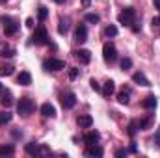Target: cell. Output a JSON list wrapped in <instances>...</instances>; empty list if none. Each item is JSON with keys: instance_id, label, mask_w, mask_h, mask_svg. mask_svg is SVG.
Here are the masks:
<instances>
[{"instance_id": "1", "label": "cell", "mask_w": 160, "mask_h": 158, "mask_svg": "<svg viewBox=\"0 0 160 158\" xmlns=\"http://www.w3.org/2000/svg\"><path fill=\"white\" fill-rule=\"evenodd\" d=\"M34 110H36V104H34V101L28 99V97H22V99L17 102V112H19L21 117H28Z\"/></svg>"}, {"instance_id": "2", "label": "cell", "mask_w": 160, "mask_h": 158, "mask_svg": "<svg viewBox=\"0 0 160 158\" xmlns=\"http://www.w3.org/2000/svg\"><path fill=\"white\" fill-rule=\"evenodd\" d=\"M102 58H104L106 63H114L118 60V50H116L114 43H104V47H102Z\"/></svg>"}, {"instance_id": "3", "label": "cell", "mask_w": 160, "mask_h": 158, "mask_svg": "<svg viewBox=\"0 0 160 158\" xmlns=\"http://www.w3.org/2000/svg\"><path fill=\"white\" fill-rule=\"evenodd\" d=\"M134 17H136L134 7H125L119 15H118V21H119L121 24H125V26H130L134 22Z\"/></svg>"}, {"instance_id": "4", "label": "cell", "mask_w": 160, "mask_h": 158, "mask_svg": "<svg viewBox=\"0 0 160 158\" xmlns=\"http://www.w3.org/2000/svg\"><path fill=\"white\" fill-rule=\"evenodd\" d=\"M43 69L45 71H62V69H65V62L58 60V58H50V60L43 62Z\"/></svg>"}, {"instance_id": "5", "label": "cell", "mask_w": 160, "mask_h": 158, "mask_svg": "<svg viewBox=\"0 0 160 158\" xmlns=\"http://www.w3.org/2000/svg\"><path fill=\"white\" fill-rule=\"evenodd\" d=\"M32 43L34 45H50V39H48V34H47V30L39 26L36 32H34V36H32Z\"/></svg>"}, {"instance_id": "6", "label": "cell", "mask_w": 160, "mask_h": 158, "mask_svg": "<svg viewBox=\"0 0 160 158\" xmlns=\"http://www.w3.org/2000/svg\"><path fill=\"white\" fill-rule=\"evenodd\" d=\"M0 22L4 24V34H6V36H13V34H17L19 24H17L15 21H11L9 17H2V19H0Z\"/></svg>"}, {"instance_id": "7", "label": "cell", "mask_w": 160, "mask_h": 158, "mask_svg": "<svg viewBox=\"0 0 160 158\" xmlns=\"http://www.w3.org/2000/svg\"><path fill=\"white\" fill-rule=\"evenodd\" d=\"M75 104H77V95H75V93H65V95H62V106H63L65 110L75 108Z\"/></svg>"}, {"instance_id": "8", "label": "cell", "mask_w": 160, "mask_h": 158, "mask_svg": "<svg viewBox=\"0 0 160 158\" xmlns=\"http://www.w3.org/2000/svg\"><path fill=\"white\" fill-rule=\"evenodd\" d=\"M75 56H77V60H78L82 65H88V63L91 62V52H89L88 48H80V50H77Z\"/></svg>"}, {"instance_id": "9", "label": "cell", "mask_w": 160, "mask_h": 158, "mask_svg": "<svg viewBox=\"0 0 160 158\" xmlns=\"http://www.w3.org/2000/svg\"><path fill=\"white\" fill-rule=\"evenodd\" d=\"M104 155V151H102V147L101 145H97V143H93V145H88V149H86V156L89 158H99Z\"/></svg>"}, {"instance_id": "10", "label": "cell", "mask_w": 160, "mask_h": 158, "mask_svg": "<svg viewBox=\"0 0 160 158\" xmlns=\"http://www.w3.org/2000/svg\"><path fill=\"white\" fill-rule=\"evenodd\" d=\"M75 41H77V43H84V41H88V28H86V24H78V26H77Z\"/></svg>"}, {"instance_id": "11", "label": "cell", "mask_w": 160, "mask_h": 158, "mask_svg": "<svg viewBox=\"0 0 160 158\" xmlns=\"http://www.w3.org/2000/svg\"><path fill=\"white\" fill-rule=\"evenodd\" d=\"M17 54V50L13 47H9L8 43H0V58H13Z\"/></svg>"}, {"instance_id": "12", "label": "cell", "mask_w": 160, "mask_h": 158, "mask_svg": "<svg viewBox=\"0 0 160 158\" xmlns=\"http://www.w3.org/2000/svg\"><path fill=\"white\" fill-rule=\"evenodd\" d=\"M77 125H78L80 128H89V126L93 125V117L88 116V114H82V116L77 117Z\"/></svg>"}, {"instance_id": "13", "label": "cell", "mask_w": 160, "mask_h": 158, "mask_svg": "<svg viewBox=\"0 0 160 158\" xmlns=\"http://www.w3.org/2000/svg\"><path fill=\"white\" fill-rule=\"evenodd\" d=\"M99 138H101V136H99V132H97V130H91V132H86L82 140H84V143H86V145H93V143H97V141H99Z\"/></svg>"}, {"instance_id": "14", "label": "cell", "mask_w": 160, "mask_h": 158, "mask_svg": "<svg viewBox=\"0 0 160 158\" xmlns=\"http://www.w3.org/2000/svg\"><path fill=\"white\" fill-rule=\"evenodd\" d=\"M104 97H112L114 93H116V82L114 80H108V82H104V86H102V91H101Z\"/></svg>"}, {"instance_id": "15", "label": "cell", "mask_w": 160, "mask_h": 158, "mask_svg": "<svg viewBox=\"0 0 160 158\" xmlns=\"http://www.w3.org/2000/svg\"><path fill=\"white\" fill-rule=\"evenodd\" d=\"M41 116L43 117H56V108L50 104V102H45L41 106Z\"/></svg>"}, {"instance_id": "16", "label": "cell", "mask_w": 160, "mask_h": 158, "mask_svg": "<svg viewBox=\"0 0 160 158\" xmlns=\"http://www.w3.org/2000/svg\"><path fill=\"white\" fill-rule=\"evenodd\" d=\"M157 102H158L157 97H155V95H149V97H145V99L142 101V106H143L145 110H155V108H157Z\"/></svg>"}, {"instance_id": "17", "label": "cell", "mask_w": 160, "mask_h": 158, "mask_svg": "<svg viewBox=\"0 0 160 158\" xmlns=\"http://www.w3.org/2000/svg\"><path fill=\"white\" fill-rule=\"evenodd\" d=\"M132 82H134V84H140V86H145V87L151 86V82L147 80V77H145L143 73H134V75H132Z\"/></svg>"}, {"instance_id": "18", "label": "cell", "mask_w": 160, "mask_h": 158, "mask_svg": "<svg viewBox=\"0 0 160 158\" xmlns=\"http://www.w3.org/2000/svg\"><path fill=\"white\" fill-rule=\"evenodd\" d=\"M17 82H19L21 86H30V84H32V75H30L28 71H21L19 77H17Z\"/></svg>"}, {"instance_id": "19", "label": "cell", "mask_w": 160, "mask_h": 158, "mask_svg": "<svg viewBox=\"0 0 160 158\" xmlns=\"http://www.w3.org/2000/svg\"><path fill=\"white\" fill-rule=\"evenodd\" d=\"M69 28H71V19H69V17H65V19H60V26H58V32H60L62 36H65V34L69 32Z\"/></svg>"}, {"instance_id": "20", "label": "cell", "mask_w": 160, "mask_h": 158, "mask_svg": "<svg viewBox=\"0 0 160 158\" xmlns=\"http://www.w3.org/2000/svg\"><path fill=\"white\" fill-rule=\"evenodd\" d=\"M128 101H130V89L128 87H123V91L118 93V102L119 104H128Z\"/></svg>"}, {"instance_id": "21", "label": "cell", "mask_w": 160, "mask_h": 158, "mask_svg": "<svg viewBox=\"0 0 160 158\" xmlns=\"http://www.w3.org/2000/svg\"><path fill=\"white\" fill-rule=\"evenodd\" d=\"M15 153V147L11 143H6V145H0V158L4 156H11Z\"/></svg>"}, {"instance_id": "22", "label": "cell", "mask_w": 160, "mask_h": 158, "mask_svg": "<svg viewBox=\"0 0 160 158\" xmlns=\"http://www.w3.org/2000/svg\"><path fill=\"white\" fill-rule=\"evenodd\" d=\"M0 104H2V106H6V108H8V106H11V104H13V95H11L9 91H2Z\"/></svg>"}, {"instance_id": "23", "label": "cell", "mask_w": 160, "mask_h": 158, "mask_svg": "<svg viewBox=\"0 0 160 158\" xmlns=\"http://www.w3.org/2000/svg\"><path fill=\"white\" fill-rule=\"evenodd\" d=\"M24 151H26L30 156H38V151H39V143H36V141H30V143H26Z\"/></svg>"}, {"instance_id": "24", "label": "cell", "mask_w": 160, "mask_h": 158, "mask_svg": "<svg viewBox=\"0 0 160 158\" xmlns=\"http://www.w3.org/2000/svg\"><path fill=\"white\" fill-rule=\"evenodd\" d=\"M11 119H13V114L11 112H0V126H4V125H8V123H11Z\"/></svg>"}, {"instance_id": "25", "label": "cell", "mask_w": 160, "mask_h": 158, "mask_svg": "<svg viewBox=\"0 0 160 158\" xmlns=\"http://www.w3.org/2000/svg\"><path fill=\"white\" fill-rule=\"evenodd\" d=\"M13 71H15V67L13 65H0V77H11L13 75Z\"/></svg>"}, {"instance_id": "26", "label": "cell", "mask_w": 160, "mask_h": 158, "mask_svg": "<svg viewBox=\"0 0 160 158\" xmlns=\"http://www.w3.org/2000/svg\"><path fill=\"white\" fill-rule=\"evenodd\" d=\"M104 36H108V37H116V36H118V26H116V24H108V26L104 28Z\"/></svg>"}, {"instance_id": "27", "label": "cell", "mask_w": 160, "mask_h": 158, "mask_svg": "<svg viewBox=\"0 0 160 158\" xmlns=\"http://www.w3.org/2000/svg\"><path fill=\"white\" fill-rule=\"evenodd\" d=\"M138 126H140V130H147V128H151V116H147L145 119L138 121Z\"/></svg>"}, {"instance_id": "28", "label": "cell", "mask_w": 160, "mask_h": 158, "mask_svg": "<svg viewBox=\"0 0 160 158\" xmlns=\"http://www.w3.org/2000/svg\"><path fill=\"white\" fill-rule=\"evenodd\" d=\"M138 130H140V126H138V121H130V123H128V130H127V132H128V136H134Z\"/></svg>"}, {"instance_id": "29", "label": "cell", "mask_w": 160, "mask_h": 158, "mask_svg": "<svg viewBox=\"0 0 160 158\" xmlns=\"http://www.w3.org/2000/svg\"><path fill=\"white\" fill-rule=\"evenodd\" d=\"M101 21V17L97 15V13H88L86 15V22H91V24H97Z\"/></svg>"}, {"instance_id": "30", "label": "cell", "mask_w": 160, "mask_h": 158, "mask_svg": "<svg viewBox=\"0 0 160 158\" xmlns=\"http://www.w3.org/2000/svg\"><path fill=\"white\" fill-rule=\"evenodd\" d=\"M130 67H132V60H130V58H123V60H121V69H123V71H128Z\"/></svg>"}, {"instance_id": "31", "label": "cell", "mask_w": 160, "mask_h": 158, "mask_svg": "<svg viewBox=\"0 0 160 158\" xmlns=\"http://www.w3.org/2000/svg\"><path fill=\"white\" fill-rule=\"evenodd\" d=\"M38 17H39L41 22H43V21L47 19V17H48V9H47L45 6H41V7H39V11H38Z\"/></svg>"}, {"instance_id": "32", "label": "cell", "mask_w": 160, "mask_h": 158, "mask_svg": "<svg viewBox=\"0 0 160 158\" xmlns=\"http://www.w3.org/2000/svg\"><path fill=\"white\" fill-rule=\"evenodd\" d=\"M89 86H91V89H93V91H102V86H101V84H99L95 78L89 80Z\"/></svg>"}, {"instance_id": "33", "label": "cell", "mask_w": 160, "mask_h": 158, "mask_svg": "<svg viewBox=\"0 0 160 158\" xmlns=\"http://www.w3.org/2000/svg\"><path fill=\"white\" fill-rule=\"evenodd\" d=\"M38 155H41V156H48V155H50V149H48L47 145H39V151H38Z\"/></svg>"}, {"instance_id": "34", "label": "cell", "mask_w": 160, "mask_h": 158, "mask_svg": "<svg viewBox=\"0 0 160 158\" xmlns=\"http://www.w3.org/2000/svg\"><path fill=\"white\" fill-rule=\"evenodd\" d=\"M77 77H78V69H77V67H71V69H69V78L75 80Z\"/></svg>"}, {"instance_id": "35", "label": "cell", "mask_w": 160, "mask_h": 158, "mask_svg": "<svg viewBox=\"0 0 160 158\" xmlns=\"http://www.w3.org/2000/svg\"><path fill=\"white\" fill-rule=\"evenodd\" d=\"M127 155H128V151H127V149H118V151H116V156H118V158L127 156Z\"/></svg>"}, {"instance_id": "36", "label": "cell", "mask_w": 160, "mask_h": 158, "mask_svg": "<svg viewBox=\"0 0 160 158\" xmlns=\"http://www.w3.org/2000/svg\"><path fill=\"white\" fill-rule=\"evenodd\" d=\"M24 24H26V28H34V19H32V17H28V19L24 21Z\"/></svg>"}, {"instance_id": "37", "label": "cell", "mask_w": 160, "mask_h": 158, "mask_svg": "<svg viewBox=\"0 0 160 158\" xmlns=\"http://www.w3.org/2000/svg\"><path fill=\"white\" fill-rule=\"evenodd\" d=\"M153 141H155V145H157V147H160V132H157V134H155Z\"/></svg>"}, {"instance_id": "38", "label": "cell", "mask_w": 160, "mask_h": 158, "mask_svg": "<svg viewBox=\"0 0 160 158\" xmlns=\"http://www.w3.org/2000/svg\"><path fill=\"white\" fill-rule=\"evenodd\" d=\"M151 24H153V26H160V17H155V19L151 21Z\"/></svg>"}, {"instance_id": "39", "label": "cell", "mask_w": 160, "mask_h": 158, "mask_svg": "<svg viewBox=\"0 0 160 158\" xmlns=\"http://www.w3.org/2000/svg\"><path fill=\"white\" fill-rule=\"evenodd\" d=\"M136 151H138V147H136V143L132 141V145L128 147V153H136Z\"/></svg>"}, {"instance_id": "40", "label": "cell", "mask_w": 160, "mask_h": 158, "mask_svg": "<svg viewBox=\"0 0 160 158\" xmlns=\"http://www.w3.org/2000/svg\"><path fill=\"white\" fill-rule=\"evenodd\" d=\"M153 6H155L157 9H160V0H153Z\"/></svg>"}, {"instance_id": "41", "label": "cell", "mask_w": 160, "mask_h": 158, "mask_svg": "<svg viewBox=\"0 0 160 158\" xmlns=\"http://www.w3.org/2000/svg\"><path fill=\"white\" fill-rule=\"evenodd\" d=\"M13 136L19 138V136H22V132H21V130H13Z\"/></svg>"}, {"instance_id": "42", "label": "cell", "mask_w": 160, "mask_h": 158, "mask_svg": "<svg viewBox=\"0 0 160 158\" xmlns=\"http://www.w3.org/2000/svg\"><path fill=\"white\" fill-rule=\"evenodd\" d=\"M82 4H84V6H89V0H82Z\"/></svg>"}, {"instance_id": "43", "label": "cell", "mask_w": 160, "mask_h": 158, "mask_svg": "<svg viewBox=\"0 0 160 158\" xmlns=\"http://www.w3.org/2000/svg\"><path fill=\"white\" fill-rule=\"evenodd\" d=\"M54 2H56V4H63L65 0H54Z\"/></svg>"}, {"instance_id": "44", "label": "cell", "mask_w": 160, "mask_h": 158, "mask_svg": "<svg viewBox=\"0 0 160 158\" xmlns=\"http://www.w3.org/2000/svg\"><path fill=\"white\" fill-rule=\"evenodd\" d=\"M2 91H4V87H2V84H0V95H2Z\"/></svg>"}, {"instance_id": "45", "label": "cell", "mask_w": 160, "mask_h": 158, "mask_svg": "<svg viewBox=\"0 0 160 158\" xmlns=\"http://www.w3.org/2000/svg\"><path fill=\"white\" fill-rule=\"evenodd\" d=\"M6 2H8V0H0V4H6Z\"/></svg>"}]
</instances>
